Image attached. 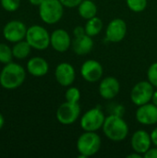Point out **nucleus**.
Instances as JSON below:
<instances>
[{
	"label": "nucleus",
	"mask_w": 157,
	"mask_h": 158,
	"mask_svg": "<svg viewBox=\"0 0 157 158\" xmlns=\"http://www.w3.org/2000/svg\"><path fill=\"white\" fill-rule=\"evenodd\" d=\"M81 91L74 86H69L65 93V99L68 102L71 103H79L81 99Z\"/></svg>",
	"instance_id": "b1692460"
},
{
	"label": "nucleus",
	"mask_w": 157,
	"mask_h": 158,
	"mask_svg": "<svg viewBox=\"0 0 157 158\" xmlns=\"http://www.w3.org/2000/svg\"><path fill=\"white\" fill-rule=\"evenodd\" d=\"M28 28L20 20H11L7 22L3 29L5 39L10 43H18L26 38Z\"/></svg>",
	"instance_id": "9d476101"
},
{
	"label": "nucleus",
	"mask_w": 157,
	"mask_h": 158,
	"mask_svg": "<svg viewBox=\"0 0 157 158\" xmlns=\"http://www.w3.org/2000/svg\"><path fill=\"white\" fill-rule=\"evenodd\" d=\"M73 34H74V37H80V36H82V35L86 34L85 28L82 27V26H77V27H75L74 30H73Z\"/></svg>",
	"instance_id": "cd10ccee"
},
{
	"label": "nucleus",
	"mask_w": 157,
	"mask_h": 158,
	"mask_svg": "<svg viewBox=\"0 0 157 158\" xmlns=\"http://www.w3.org/2000/svg\"><path fill=\"white\" fill-rule=\"evenodd\" d=\"M72 40L68 32L64 29H56L50 34V45L54 50L64 53L71 47Z\"/></svg>",
	"instance_id": "4468645a"
},
{
	"label": "nucleus",
	"mask_w": 157,
	"mask_h": 158,
	"mask_svg": "<svg viewBox=\"0 0 157 158\" xmlns=\"http://www.w3.org/2000/svg\"><path fill=\"white\" fill-rule=\"evenodd\" d=\"M102 130L105 136L113 142H121L125 140L129 134L127 122L121 116L116 114H111L105 118Z\"/></svg>",
	"instance_id": "f03ea898"
},
{
	"label": "nucleus",
	"mask_w": 157,
	"mask_h": 158,
	"mask_svg": "<svg viewBox=\"0 0 157 158\" xmlns=\"http://www.w3.org/2000/svg\"><path fill=\"white\" fill-rule=\"evenodd\" d=\"M31 50V46L30 44L25 40V41H19L18 43H15L14 46L12 47V52L14 57L18 59H24L26 58Z\"/></svg>",
	"instance_id": "412c9836"
},
{
	"label": "nucleus",
	"mask_w": 157,
	"mask_h": 158,
	"mask_svg": "<svg viewBox=\"0 0 157 158\" xmlns=\"http://www.w3.org/2000/svg\"><path fill=\"white\" fill-rule=\"evenodd\" d=\"M25 40L31 48L43 51L50 45V34L48 31L41 25H32L28 28Z\"/></svg>",
	"instance_id": "39448f33"
},
{
	"label": "nucleus",
	"mask_w": 157,
	"mask_h": 158,
	"mask_svg": "<svg viewBox=\"0 0 157 158\" xmlns=\"http://www.w3.org/2000/svg\"><path fill=\"white\" fill-rule=\"evenodd\" d=\"M127 23L124 19L117 18L112 19L105 29V40L110 43H119L127 35Z\"/></svg>",
	"instance_id": "1a4fd4ad"
},
{
	"label": "nucleus",
	"mask_w": 157,
	"mask_h": 158,
	"mask_svg": "<svg viewBox=\"0 0 157 158\" xmlns=\"http://www.w3.org/2000/svg\"><path fill=\"white\" fill-rule=\"evenodd\" d=\"M103 74V66L95 59H88L81 67V75L88 82H97L102 79Z\"/></svg>",
	"instance_id": "9b49d317"
},
{
	"label": "nucleus",
	"mask_w": 157,
	"mask_h": 158,
	"mask_svg": "<svg viewBox=\"0 0 157 158\" xmlns=\"http://www.w3.org/2000/svg\"><path fill=\"white\" fill-rule=\"evenodd\" d=\"M55 77L58 84L63 87H69L75 81L76 71L71 64L68 62H62L56 66Z\"/></svg>",
	"instance_id": "f8f14e48"
},
{
	"label": "nucleus",
	"mask_w": 157,
	"mask_h": 158,
	"mask_svg": "<svg viewBox=\"0 0 157 158\" xmlns=\"http://www.w3.org/2000/svg\"><path fill=\"white\" fill-rule=\"evenodd\" d=\"M102 140L96 131H84L77 140V150L80 158L90 157L97 154L101 148Z\"/></svg>",
	"instance_id": "7ed1b4c3"
},
{
	"label": "nucleus",
	"mask_w": 157,
	"mask_h": 158,
	"mask_svg": "<svg viewBox=\"0 0 157 158\" xmlns=\"http://www.w3.org/2000/svg\"><path fill=\"white\" fill-rule=\"evenodd\" d=\"M151 134L144 130H139L133 133L130 139V145L134 152L144 155L152 146Z\"/></svg>",
	"instance_id": "dca6fc26"
},
{
	"label": "nucleus",
	"mask_w": 157,
	"mask_h": 158,
	"mask_svg": "<svg viewBox=\"0 0 157 158\" xmlns=\"http://www.w3.org/2000/svg\"><path fill=\"white\" fill-rule=\"evenodd\" d=\"M151 102L157 106V90L154 92V94H153V97H152V101Z\"/></svg>",
	"instance_id": "473e14b6"
},
{
	"label": "nucleus",
	"mask_w": 157,
	"mask_h": 158,
	"mask_svg": "<svg viewBox=\"0 0 157 158\" xmlns=\"http://www.w3.org/2000/svg\"><path fill=\"white\" fill-rule=\"evenodd\" d=\"M43 0H29V2L32 5V6H39L42 3H43Z\"/></svg>",
	"instance_id": "2f4dec72"
},
{
	"label": "nucleus",
	"mask_w": 157,
	"mask_h": 158,
	"mask_svg": "<svg viewBox=\"0 0 157 158\" xmlns=\"http://www.w3.org/2000/svg\"><path fill=\"white\" fill-rule=\"evenodd\" d=\"M27 71L34 77H43L48 73L49 64L41 56H34L27 62Z\"/></svg>",
	"instance_id": "a211bd4d"
},
{
	"label": "nucleus",
	"mask_w": 157,
	"mask_h": 158,
	"mask_svg": "<svg viewBox=\"0 0 157 158\" xmlns=\"http://www.w3.org/2000/svg\"><path fill=\"white\" fill-rule=\"evenodd\" d=\"M14 57L12 48L6 44H0V63L6 65L12 62V58Z\"/></svg>",
	"instance_id": "4be33fe9"
},
{
	"label": "nucleus",
	"mask_w": 157,
	"mask_h": 158,
	"mask_svg": "<svg viewBox=\"0 0 157 158\" xmlns=\"http://www.w3.org/2000/svg\"><path fill=\"white\" fill-rule=\"evenodd\" d=\"M144 158H157V147L155 146V148H150L144 155Z\"/></svg>",
	"instance_id": "c85d7f7f"
},
{
	"label": "nucleus",
	"mask_w": 157,
	"mask_h": 158,
	"mask_svg": "<svg viewBox=\"0 0 157 158\" xmlns=\"http://www.w3.org/2000/svg\"><path fill=\"white\" fill-rule=\"evenodd\" d=\"M147 80L153 84L155 88H157V62L153 63L147 70Z\"/></svg>",
	"instance_id": "a878e982"
},
{
	"label": "nucleus",
	"mask_w": 157,
	"mask_h": 158,
	"mask_svg": "<svg viewBox=\"0 0 157 158\" xmlns=\"http://www.w3.org/2000/svg\"><path fill=\"white\" fill-rule=\"evenodd\" d=\"M25 79L26 70L18 63L6 64L0 72V85L6 90L19 88L23 84Z\"/></svg>",
	"instance_id": "f257e3e1"
},
{
	"label": "nucleus",
	"mask_w": 157,
	"mask_h": 158,
	"mask_svg": "<svg viewBox=\"0 0 157 158\" xmlns=\"http://www.w3.org/2000/svg\"><path fill=\"white\" fill-rule=\"evenodd\" d=\"M81 106L79 103L66 101L61 104L56 110V119L62 125H71L75 123L81 115Z\"/></svg>",
	"instance_id": "6e6552de"
},
{
	"label": "nucleus",
	"mask_w": 157,
	"mask_h": 158,
	"mask_svg": "<svg viewBox=\"0 0 157 158\" xmlns=\"http://www.w3.org/2000/svg\"><path fill=\"white\" fill-rule=\"evenodd\" d=\"M99 94L102 98L106 100L114 99L120 91L119 81L112 76H107L104 78L98 87Z\"/></svg>",
	"instance_id": "2eb2a0df"
},
{
	"label": "nucleus",
	"mask_w": 157,
	"mask_h": 158,
	"mask_svg": "<svg viewBox=\"0 0 157 158\" xmlns=\"http://www.w3.org/2000/svg\"><path fill=\"white\" fill-rule=\"evenodd\" d=\"M4 125H5V118H4V116L0 113V130L4 127Z\"/></svg>",
	"instance_id": "72a5a7b5"
},
{
	"label": "nucleus",
	"mask_w": 157,
	"mask_h": 158,
	"mask_svg": "<svg viewBox=\"0 0 157 158\" xmlns=\"http://www.w3.org/2000/svg\"><path fill=\"white\" fill-rule=\"evenodd\" d=\"M128 7L135 12V13H140L145 10L147 7L148 1L147 0H126Z\"/></svg>",
	"instance_id": "5701e85b"
},
{
	"label": "nucleus",
	"mask_w": 157,
	"mask_h": 158,
	"mask_svg": "<svg viewBox=\"0 0 157 158\" xmlns=\"http://www.w3.org/2000/svg\"><path fill=\"white\" fill-rule=\"evenodd\" d=\"M127 157L128 158H142V157H143V155H141V154H139V153H137V152H134V151H133V153H131V154L128 155V156H127Z\"/></svg>",
	"instance_id": "7c9ffc66"
},
{
	"label": "nucleus",
	"mask_w": 157,
	"mask_h": 158,
	"mask_svg": "<svg viewBox=\"0 0 157 158\" xmlns=\"http://www.w3.org/2000/svg\"><path fill=\"white\" fill-rule=\"evenodd\" d=\"M105 116L100 107H93L86 111L81 118L80 125L84 131H97L103 128Z\"/></svg>",
	"instance_id": "423d86ee"
},
{
	"label": "nucleus",
	"mask_w": 157,
	"mask_h": 158,
	"mask_svg": "<svg viewBox=\"0 0 157 158\" xmlns=\"http://www.w3.org/2000/svg\"><path fill=\"white\" fill-rule=\"evenodd\" d=\"M64 6L59 0H43L39 6V16L46 24H56L63 17Z\"/></svg>",
	"instance_id": "20e7f679"
},
{
	"label": "nucleus",
	"mask_w": 157,
	"mask_h": 158,
	"mask_svg": "<svg viewBox=\"0 0 157 158\" xmlns=\"http://www.w3.org/2000/svg\"><path fill=\"white\" fill-rule=\"evenodd\" d=\"M103 27H104V23H103L102 19L100 18H98L97 16H95L90 19H87V22L84 26L86 34L91 37L98 35L102 31Z\"/></svg>",
	"instance_id": "aec40b11"
},
{
	"label": "nucleus",
	"mask_w": 157,
	"mask_h": 158,
	"mask_svg": "<svg viewBox=\"0 0 157 158\" xmlns=\"http://www.w3.org/2000/svg\"><path fill=\"white\" fill-rule=\"evenodd\" d=\"M97 6L92 0H82L78 6L79 15L86 20L97 16Z\"/></svg>",
	"instance_id": "6ab92c4d"
},
{
	"label": "nucleus",
	"mask_w": 157,
	"mask_h": 158,
	"mask_svg": "<svg viewBox=\"0 0 157 158\" xmlns=\"http://www.w3.org/2000/svg\"><path fill=\"white\" fill-rule=\"evenodd\" d=\"M135 118L142 125H155L157 123V106L151 102L138 106Z\"/></svg>",
	"instance_id": "ddd939ff"
},
{
	"label": "nucleus",
	"mask_w": 157,
	"mask_h": 158,
	"mask_svg": "<svg viewBox=\"0 0 157 158\" xmlns=\"http://www.w3.org/2000/svg\"><path fill=\"white\" fill-rule=\"evenodd\" d=\"M59 1L62 3L64 6L68 7V8L76 7L82 2V0H59Z\"/></svg>",
	"instance_id": "bb28decb"
},
{
	"label": "nucleus",
	"mask_w": 157,
	"mask_h": 158,
	"mask_svg": "<svg viewBox=\"0 0 157 158\" xmlns=\"http://www.w3.org/2000/svg\"><path fill=\"white\" fill-rule=\"evenodd\" d=\"M150 134H151V139H152L153 144L157 147V127L152 131V132Z\"/></svg>",
	"instance_id": "c756f323"
},
{
	"label": "nucleus",
	"mask_w": 157,
	"mask_h": 158,
	"mask_svg": "<svg viewBox=\"0 0 157 158\" xmlns=\"http://www.w3.org/2000/svg\"><path fill=\"white\" fill-rule=\"evenodd\" d=\"M0 4L5 10L8 12H14L19 9L20 6V0H0Z\"/></svg>",
	"instance_id": "393cba45"
},
{
	"label": "nucleus",
	"mask_w": 157,
	"mask_h": 158,
	"mask_svg": "<svg viewBox=\"0 0 157 158\" xmlns=\"http://www.w3.org/2000/svg\"><path fill=\"white\" fill-rule=\"evenodd\" d=\"M154 92L155 87L148 80L139 81L131 89L130 100L137 106L145 105L152 101Z\"/></svg>",
	"instance_id": "0eeeda50"
},
{
	"label": "nucleus",
	"mask_w": 157,
	"mask_h": 158,
	"mask_svg": "<svg viewBox=\"0 0 157 158\" xmlns=\"http://www.w3.org/2000/svg\"><path fill=\"white\" fill-rule=\"evenodd\" d=\"M94 43L91 36L84 34L80 37H75L71 43L73 52L78 56H85L92 52Z\"/></svg>",
	"instance_id": "f3484780"
}]
</instances>
